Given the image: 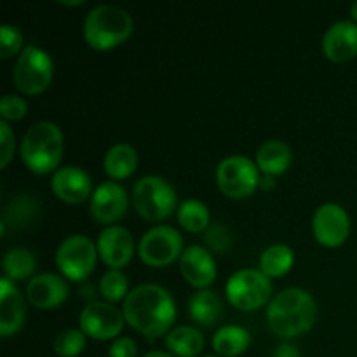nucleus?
Wrapping results in <instances>:
<instances>
[{
    "label": "nucleus",
    "mask_w": 357,
    "mask_h": 357,
    "mask_svg": "<svg viewBox=\"0 0 357 357\" xmlns=\"http://www.w3.org/2000/svg\"><path fill=\"white\" fill-rule=\"evenodd\" d=\"M204 357H220V356H204Z\"/></svg>",
    "instance_id": "obj_40"
},
{
    "label": "nucleus",
    "mask_w": 357,
    "mask_h": 357,
    "mask_svg": "<svg viewBox=\"0 0 357 357\" xmlns=\"http://www.w3.org/2000/svg\"><path fill=\"white\" fill-rule=\"evenodd\" d=\"M351 14H352V17H354V20L357 21V2L352 3V7H351Z\"/></svg>",
    "instance_id": "obj_39"
},
{
    "label": "nucleus",
    "mask_w": 357,
    "mask_h": 357,
    "mask_svg": "<svg viewBox=\"0 0 357 357\" xmlns=\"http://www.w3.org/2000/svg\"><path fill=\"white\" fill-rule=\"evenodd\" d=\"M98 253L105 265L115 268V271H121L131 261L132 255H135V239L124 227H107L98 237Z\"/></svg>",
    "instance_id": "obj_14"
},
{
    "label": "nucleus",
    "mask_w": 357,
    "mask_h": 357,
    "mask_svg": "<svg viewBox=\"0 0 357 357\" xmlns=\"http://www.w3.org/2000/svg\"><path fill=\"white\" fill-rule=\"evenodd\" d=\"M23 47V33L13 24L0 26V59H9Z\"/></svg>",
    "instance_id": "obj_30"
},
{
    "label": "nucleus",
    "mask_w": 357,
    "mask_h": 357,
    "mask_svg": "<svg viewBox=\"0 0 357 357\" xmlns=\"http://www.w3.org/2000/svg\"><path fill=\"white\" fill-rule=\"evenodd\" d=\"M183 237L176 229L167 225L152 227L143 234L138 253L145 265L153 268L167 267L183 253Z\"/></svg>",
    "instance_id": "obj_10"
},
{
    "label": "nucleus",
    "mask_w": 357,
    "mask_h": 357,
    "mask_svg": "<svg viewBox=\"0 0 357 357\" xmlns=\"http://www.w3.org/2000/svg\"><path fill=\"white\" fill-rule=\"evenodd\" d=\"M132 204L146 222H162L178 209V195L169 181L155 174H146L132 187Z\"/></svg>",
    "instance_id": "obj_5"
},
{
    "label": "nucleus",
    "mask_w": 357,
    "mask_h": 357,
    "mask_svg": "<svg viewBox=\"0 0 357 357\" xmlns=\"http://www.w3.org/2000/svg\"><path fill=\"white\" fill-rule=\"evenodd\" d=\"M28 114V103L24 98L16 94H6L0 101V115L2 121H21Z\"/></svg>",
    "instance_id": "obj_31"
},
{
    "label": "nucleus",
    "mask_w": 357,
    "mask_h": 357,
    "mask_svg": "<svg viewBox=\"0 0 357 357\" xmlns=\"http://www.w3.org/2000/svg\"><path fill=\"white\" fill-rule=\"evenodd\" d=\"M129 281L122 271L110 268L100 281V293L108 303H115L122 298H128Z\"/></svg>",
    "instance_id": "obj_28"
},
{
    "label": "nucleus",
    "mask_w": 357,
    "mask_h": 357,
    "mask_svg": "<svg viewBox=\"0 0 357 357\" xmlns=\"http://www.w3.org/2000/svg\"><path fill=\"white\" fill-rule=\"evenodd\" d=\"M35 268H37L35 255L26 248H13L3 257V274L13 282L31 278Z\"/></svg>",
    "instance_id": "obj_26"
},
{
    "label": "nucleus",
    "mask_w": 357,
    "mask_h": 357,
    "mask_svg": "<svg viewBox=\"0 0 357 357\" xmlns=\"http://www.w3.org/2000/svg\"><path fill=\"white\" fill-rule=\"evenodd\" d=\"M180 272L188 284L206 289L216 279L215 258L206 248L188 246L180 257Z\"/></svg>",
    "instance_id": "obj_17"
},
{
    "label": "nucleus",
    "mask_w": 357,
    "mask_h": 357,
    "mask_svg": "<svg viewBox=\"0 0 357 357\" xmlns=\"http://www.w3.org/2000/svg\"><path fill=\"white\" fill-rule=\"evenodd\" d=\"M272 357H300V351L296 345L284 342V344H281L279 347H275Z\"/></svg>",
    "instance_id": "obj_35"
},
{
    "label": "nucleus",
    "mask_w": 357,
    "mask_h": 357,
    "mask_svg": "<svg viewBox=\"0 0 357 357\" xmlns=\"http://www.w3.org/2000/svg\"><path fill=\"white\" fill-rule=\"evenodd\" d=\"M323 51L330 61L347 63L357 56V24L354 21H338L331 24L323 37Z\"/></svg>",
    "instance_id": "obj_18"
},
{
    "label": "nucleus",
    "mask_w": 357,
    "mask_h": 357,
    "mask_svg": "<svg viewBox=\"0 0 357 357\" xmlns=\"http://www.w3.org/2000/svg\"><path fill=\"white\" fill-rule=\"evenodd\" d=\"M52 194L68 204H82L93 195V181L84 169L77 166L59 167L51 178Z\"/></svg>",
    "instance_id": "obj_15"
},
{
    "label": "nucleus",
    "mask_w": 357,
    "mask_h": 357,
    "mask_svg": "<svg viewBox=\"0 0 357 357\" xmlns=\"http://www.w3.org/2000/svg\"><path fill=\"white\" fill-rule=\"evenodd\" d=\"M91 216L98 223L110 225L128 215L129 195L122 185L105 181L91 195Z\"/></svg>",
    "instance_id": "obj_13"
},
{
    "label": "nucleus",
    "mask_w": 357,
    "mask_h": 357,
    "mask_svg": "<svg viewBox=\"0 0 357 357\" xmlns=\"http://www.w3.org/2000/svg\"><path fill=\"white\" fill-rule=\"evenodd\" d=\"M61 157L63 132L54 122L40 121L24 132L21 142V159L31 173H52L61 162Z\"/></svg>",
    "instance_id": "obj_4"
},
{
    "label": "nucleus",
    "mask_w": 357,
    "mask_h": 357,
    "mask_svg": "<svg viewBox=\"0 0 357 357\" xmlns=\"http://www.w3.org/2000/svg\"><path fill=\"white\" fill-rule=\"evenodd\" d=\"M227 300L230 305L243 312L258 310L271 300V278L257 268H243L234 272L225 286Z\"/></svg>",
    "instance_id": "obj_6"
},
{
    "label": "nucleus",
    "mask_w": 357,
    "mask_h": 357,
    "mask_svg": "<svg viewBox=\"0 0 357 357\" xmlns=\"http://www.w3.org/2000/svg\"><path fill=\"white\" fill-rule=\"evenodd\" d=\"M103 166L112 180H126L138 167V152L128 143H117L107 152Z\"/></svg>",
    "instance_id": "obj_23"
},
{
    "label": "nucleus",
    "mask_w": 357,
    "mask_h": 357,
    "mask_svg": "<svg viewBox=\"0 0 357 357\" xmlns=\"http://www.w3.org/2000/svg\"><path fill=\"white\" fill-rule=\"evenodd\" d=\"M26 307L20 289L10 279H0V337H13L23 328Z\"/></svg>",
    "instance_id": "obj_19"
},
{
    "label": "nucleus",
    "mask_w": 357,
    "mask_h": 357,
    "mask_svg": "<svg viewBox=\"0 0 357 357\" xmlns=\"http://www.w3.org/2000/svg\"><path fill=\"white\" fill-rule=\"evenodd\" d=\"M178 222L187 232H206L211 223V215L204 202L188 199V201L181 202V206L178 208Z\"/></svg>",
    "instance_id": "obj_27"
},
{
    "label": "nucleus",
    "mask_w": 357,
    "mask_h": 357,
    "mask_svg": "<svg viewBox=\"0 0 357 357\" xmlns=\"http://www.w3.org/2000/svg\"><path fill=\"white\" fill-rule=\"evenodd\" d=\"M274 187H275L274 176H271V174H264V176H260V185H258V188L268 192V190H272Z\"/></svg>",
    "instance_id": "obj_36"
},
{
    "label": "nucleus",
    "mask_w": 357,
    "mask_h": 357,
    "mask_svg": "<svg viewBox=\"0 0 357 357\" xmlns=\"http://www.w3.org/2000/svg\"><path fill=\"white\" fill-rule=\"evenodd\" d=\"M52 75H54L52 59L44 49L37 45H28L17 56L13 79L21 93L30 94V96L44 93L51 84Z\"/></svg>",
    "instance_id": "obj_7"
},
{
    "label": "nucleus",
    "mask_w": 357,
    "mask_h": 357,
    "mask_svg": "<svg viewBox=\"0 0 357 357\" xmlns=\"http://www.w3.org/2000/svg\"><path fill=\"white\" fill-rule=\"evenodd\" d=\"M108 356L110 357H136L138 356V345L132 338L121 337L110 345L108 349Z\"/></svg>",
    "instance_id": "obj_34"
},
{
    "label": "nucleus",
    "mask_w": 357,
    "mask_h": 357,
    "mask_svg": "<svg viewBox=\"0 0 357 357\" xmlns=\"http://www.w3.org/2000/svg\"><path fill=\"white\" fill-rule=\"evenodd\" d=\"M312 230L316 241L323 246H342L351 234V218L340 204L328 202L314 213Z\"/></svg>",
    "instance_id": "obj_12"
},
{
    "label": "nucleus",
    "mask_w": 357,
    "mask_h": 357,
    "mask_svg": "<svg viewBox=\"0 0 357 357\" xmlns=\"http://www.w3.org/2000/svg\"><path fill=\"white\" fill-rule=\"evenodd\" d=\"M96 244L87 236H70L59 244L56 251V265L70 281L80 282L91 275L96 267Z\"/></svg>",
    "instance_id": "obj_9"
},
{
    "label": "nucleus",
    "mask_w": 357,
    "mask_h": 357,
    "mask_svg": "<svg viewBox=\"0 0 357 357\" xmlns=\"http://www.w3.org/2000/svg\"><path fill=\"white\" fill-rule=\"evenodd\" d=\"M0 167H7L14 155V132L6 121H0Z\"/></svg>",
    "instance_id": "obj_33"
},
{
    "label": "nucleus",
    "mask_w": 357,
    "mask_h": 357,
    "mask_svg": "<svg viewBox=\"0 0 357 357\" xmlns=\"http://www.w3.org/2000/svg\"><path fill=\"white\" fill-rule=\"evenodd\" d=\"M204 241L216 253H227L230 250V244H232V237H230L229 229L225 225H222V223L209 225V229L206 230Z\"/></svg>",
    "instance_id": "obj_32"
},
{
    "label": "nucleus",
    "mask_w": 357,
    "mask_h": 357,
    "mask_svg": "<svg viewBox=\"0 0 357 357\" xmlns=\"http://www.w3.org/2000/svg\"><path fill=\"white\" fill-rule=\"evenodd\" d=\"M124 314L108 302H91L79 316L80 330L94 340H112L124 328Z\"/></svg>",
    "instance_id": "obj_11"
},
{
    "label": "nucleus",
    "mask_w": 357,
    "mask_h": 357,
    "mask_svg": "<svg viewBox=\"0 0 357 357\" xmlns=\"http://www.w3.org/2000/svg\"><path fill=\"white\" fill-rule=\"evenodd\" d=\"M188 314L201 326H216L223 316L222 300H220V296L215 291L201 289V291L194 293L190 300H188Z\"/></svg>",
    "instance_id": "obj_20"
},
{
    "label": "nucleus",
    "mask_w": 357,
    "mask_h": 357,
    "mask_svg": "<svg viewBox=\"0 0 357 357\" xmlns=\"http://www.w3.org/2000/svg\"><path fill=\"white\" fill-rule=\"evenodd\" d=\"M293 264H295V253L286 244H272L260 257V271L272 279L288 274Z\"/></svg>",
    "instance_id": "obj_25"
},
{
    "label": "nucleus",
    "mask_w": 357,
    "mask_h": 357,
    "mask_svg": "<svg viewBox=\"0 0 357 357\" xmlns=\"http://www.w3.org/2000/svg\"><path fill=\"white\" fill-rule=\"evenodd\" d=\"M132 17L126 9L112 3L96 6L84 20V38L96 51H108L124 44L132 33Z\"/></svg>",
    "instance_id": "obj_3"
},
{
    "label": "nucleus",
    "mask_w": 357,
    "mask_h": 357,
    "mask_svg": "<svg viewBox=\"0 0 357 357\" xmlns=\"http://www.w3.org/2000/svg\"><path fill=\"white\" fill-rule=\"evenodd\" d=\"M61 3L63 6H82L84 3V0H61Z\"/></svg>",
    "instance_id": "obj_38"
},
{
    "label": "nucleus",
    "mask_w": 357,
    "mask_h": 357,
    "mask_svg": "<svg viewBox=\"0 0 357 357\" xmlns=\"http://www.w3.org/2000/svg\"><path fill=\"white\" fill-rule=\"evenodd\" d=\"M86 349V335L82 330H70L61 331L54 340V352L59 357H77L82 354Z\"/></svg>",
    "instance_id": "obj_29"
},
{
    "label": "nucleus",
    "mask_w": 357,
    "mask_h": 357,
    "mask_svg": "<svg viewBox=\"0 0 357 357\" xmlns=\"http://www.w3.org/2000/svg\"><path fill=\"white\" fill-rule=\"evenodd\" d=\"M250 345V331L237 324H227L220 328L213 337V349L220 357H237L244 354Z\"/></svg>",
    "instance_id": "obj_22"
},
{
    "label": "nucleus",
    "mask_w": 357,
    "mask_h": 357,
    "mask_svg": "<svg viewBox=\"0 0 357 357\" xmlns=\"http://www.w3.org/2000/svg\"><path fill=\"white\" fill-rule=\"evenodd\" d=\"M122 314L129 326L152 342L173 326L176 319V303L162 286L139 284L129 291Z\"/></svg>",
    "instance_id": "obj_1"
},
{
    "label": "nucleus",
    "mask_w": 357,
    "mask_h": 357,
    "mask_svg": "<svg viewBox=\"0 0 357 357\" xmlns=\"http://www.w3.org/2000/svg\"><path fill=\"white\" fill-rule=\"evenodd\" d=\"M317 317V303L302 288H286L271 300L267 307V323L274 335L296 338L310 331Z\"/></svg>",
    "instance_id": "obj_2"
},
{
    "label": "nucleus",
    "mask_w": 357,
    "mask_h": 357,
    "mask_svg": "<svg viewBox=\"0 0 357 357\" xmlns=\"http://www.w3.org/2000/svg\"><path fill=\"white\" fill-rule=\"evenodd\" d=\"M143 357H174V356L169 354V352H164V351H152V352H149V354H145Z\"/></svg>",
    "instance_id": "obj_37"
},
{
    "label": "nucleus",
    "mask_w": 357,
    "mask_h": 357,
    "mask_svg": "<svg viewBox=\"0 0 357 357\" xmlns=\"http://www.w3.org/2000/svg\"><path fill=\"white\" fill-rule=\"evenodd\" d=\"M166 347L176 357H195L204 349V337L194 326H178L167 333Z\"/></svg>",
    "instance_id": "obj_24"
},
{
    "label": "nucleus",
    "mask_w": 357,
    "mask_h": 357,
    "mask_svg": "<svg viewBox=\"0 0 357 357\" xmlns=\"http://www.w3.org/2000/svg\"><path fill=\"white\" fill-rule=\"evenodd\" d=\"M216 183L220 192L229 199H248L257 192L260 185L258 166L244 155H230L218 164Z\"/></svg>",
    "instance_id": "obj_8"
},
{
    "label": "nucleus",
    "mask_w": 357,
    "mask_h": 357,
    "mask_svg": "<svg viewBox=\"0 0 357 357\" xmlns=\"http://www.w3.org/2000/svg\"><path fill=\"white\" fill-rule=\"evenodd\" d=\"M26 298L33 307L42 310L58 309L68 298V286L59 275L44 272L30 279L26 286Z\"/></svg>",
    "instance_id": "obj_16"
},
{
    "label": "nucleus",
    "mask_w": 357,
    "mask_h": 357,
    "mask_svg": "<svg viewBox=\"0 0 357 357\" xmlns=\"http://www.w3.org/2000/svg\"><path fill=\"white\" fill-rule=\"evenodd\" d=\"M291 149L284 142H279V139L264 143L257 152L258 169L264 174H271V176L286 173L289 164H291Z\"/></svg>",
    "instance_id": "obj_21"
}]
</instances>
